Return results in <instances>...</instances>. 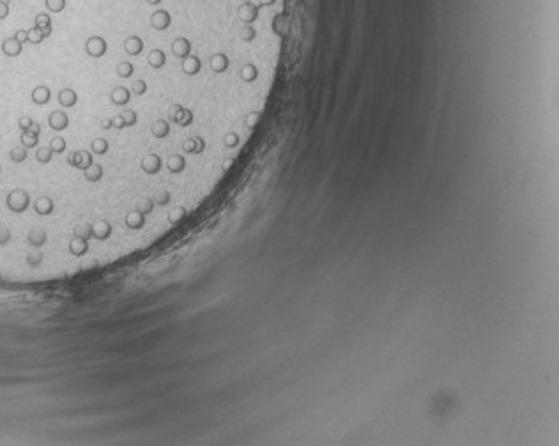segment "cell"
<instances>
[{"mask_svg":"<svg viewBox=\"0 0 559 446\" xmlns=\"http://www.w3.org/2000/svg\"><path fill=\"white\" fill-rule=\"evenodd\" d=\"M112 126L113 128H117V130H124L126 124H124V117H122V113H119V115L112 117Z\"/></svg>","mask_w":559,"mask_h":446,"instance_id":"cell-45","label":"cell"},{"mask_svg":"<svg viewBox=\"0 0 559 446\" xmlns=\"http://www.w3.org/2000/svg\"><path fill=\"white\" fill-rule=\"evenodd\" d=\"M259 4L257 2H245L237 9V14H239V20L243 23H253L255 20L259 18Z\"/></svg>","mask_w":559,"mask_h":446,"instance_id":"cell-4","label":"cell"},{"mask_svg":"<svg viewBox=\"0 0 559 446\" xmlns=\"http://www.w3.org/2000/svg\"><path fill=\"white\" fill-rule=\"evenodd\" d=\"M27 151L28 149H25L23 145H16V147H13L9 151V158H11V161H14V163H23L25 159H27Z\"/></svg>","mask_w":559,"mask_h":446,"instance_id":"cell-29","label":"cell"},{"mask_svg":"<svg viewBox=\"0 0 559 446\" xmlns=\"http://www.w3.org/2000/svg\"><path fill=\"white\" fill-rule=\"evenodd\" d=\"M48 147L51 149V153L53 154H60V153H64L66 151L67 144H66V140L62 138V136H55V138H51V142H50Z\"/></svg>","mask_w":559,"mask_h":446,"instance_id":"cell-33","label":"cell"},{"mask_svg":"<svg viewBox=\"0 0 559 446\" xmlns=\"http://www.w3.org/2000/svg\"><path fill=\"white\" fill-rule=\"evenodd\" d=\"M122 117H124L126 128H133V126L138 122V115H136V112L133 110H124L122 112Z\"/></svg>","mask_w":559,"mask_h":446,"instance_id":"cell-35","label":"cell"},{"mask_svg":"<svg viewBox=\"0 0 559 446\" xmlns=\"http://www.w3.org/2000/svg\"><path fill=\"white\" fill-rule=\"evenodd\" d=\"M211 67H213L214 73H223L228 67V59L223 53H216V55L211 57Z\"/></svg>","mask_w":559,"mask_h":446,"instance_id":"cell-24","label":"cell"},{"mask_svg":"<svg viewBox=\"0 0 559 446\" xmlns=\"http://www.w3.org/2000/svg\"><path fill=\"white\" fill-rule=\"evenodd\" d=\"M108 50L107 39L101 36H90L85 41V53L92 59H101Z\"/></svg>","mask_w":559,"mask_h":446,"instance_id":"cell-2","label":"cell"},{"mask_svg":"<svg viewBox=\"0 0 559 446\" xmlns=\"http://www.w3.org/2000/svg\"><path fill=\"white\" fill-rule=\"evenodd\" d=\"M45 5H46V9L50 11V13L57 14V13H62L66 7V0H45Z\"/></svg>","mask_w":559,"mask_h":446,"instance_id":"cell-34","label":"cell"},{"mask_svg":"<svg viewBox=\"0 0 559 446\" xmlns=\"http://www.w3.org/2000/svg\"><path fill=\"white\" fill-rule=\"evenodd\" d=\"M145 2H147V4H151V5H156V4H159L161 0H145Z\"/></svg>","mask_w":559,"mask_h":446,"instance_id":"cell-54","label":"cell"},{"mask_svg":"<svg viewBox=\"0 0 559 446\" xmlns=\"http://www.w3.org/2000/svg\"><path fill=\"white\" fill-rule=\"evenodd\" d=\"M22 50H23V45L18 39H14V36L2 41V53L5 57H18L22 53Z\"/></svg>","mask_w":559,"mask_h":446,"instance_id":"cell-11","label":"cell"},{"mask_svg":"<svg viewBox=\"0 0 559 446\" xmlns=\"http://www.w3.org/2000/svg\"><path fill=\"white\" fill-rule=\"evenodd\" d=\"M257 76H259V71H257V67H255L253 64H246L245 67L241 69V78L245 80V82H253Z\"/></svg>","mask_w":559,"mask_h":446,"instance_id":"cell-31","label":"cell"},{"mask_svg":"<svg viewBox=\"0 0 559 446\" xmlns=\"http://www.w3.org/2000/svg\"><path fill=\"white\" fill-rule=\"evenodd\" d=\"M59 103H60V107H64V108L74 107V105L78 103V94L74 92V89H71V87L60 89L59 90Z\"/></svg>","mask_w":559,"mask_h":446,"instance_id":"cell-15","label":"cell"},{"mask_svg":"<svg viewBox=\"0 0 559 446\" xmlns=\"http://www.w3.org/2000/svg\"><path fill=\"white\" fill-rule=\"evenodd\" d=\"M0 278H2V276H0Z\"/></svg>","mask_w":559,"mask_h":446,"instance_id":"cell-56","label":"cell"},{"mask_svg":"<svg viewBox=\"0 0 559 446\" xmlns=\"http://www.w3.org/2000/svg\"><path fill=\"white\" fill-rule=\"evenodd\" d=\"M161 165H163L161 158H159L157 154H149V156H145V158L140 161V168H142L147 176H154V174L159 172V170H161Z\"/></svg>","mask_w":559,"mask_h":446,"instance_id":"cell-7","label":"cell"},{"mask_svg":"<svg viewBox=\"0 0 559 446\" xmlns=\"http://www.w3.org/2000/svg\"><path fill=\"white\" fill-rule=\"evenodd\" d=\"M237 144H239V136H237L236 133H228V135L225 136L226 147H236Z\"/></svg>","mask_w":559,"mask_h":446,"instance_id":"cell-44","label":"cell"},{"mask_svg":"<svg viewBox=\"0 0 559 446\" xmlns=\"http://www.w3.org/2000/svg\"><path fill=\"white\" fill-rule=\"evenodd\" d=\"M27 239L34 248H41L43 245H46L48 234H46V230H43V228H32V230L28 232Z\"/></svg>","mask_w":559,"mask_h":446,"instance_id":"cell-18","label":"cell"},{"mask_svg":"<svg viewBox=\"0 0 559 446\" xmlns=\"http://www.w3.org/2000/svg\"><path fill=\"white\" fill-rule=\"evenodd\" d=\"M32 124H34L32 117H28V115L20 117L18 126H20V130H22V131H28V130H30V128H32Z\"/></svg>","mask_w":559,"mask_h":446,"instance_id":"cell-41","label":"cell"},{"mask_svg":"<svg viewBox=\"0 0 559 446\" xmlns=\"http://www.w3.org/2000/svg\"><path fill=\"white\" fill-rule=\"evenodd\" d=\"M30 98H32V103H36V105H39V107L46 105V103L50 101V98H51L50 87H46V85H37V87L32 89V94H30Z\"/></svg>","mask_w":559,"mask_h":446,"instance_id":"cell-13","label":"cell"},{"mask_svg":"<svg viewBox=\"0 0 559 446\" xmlns=\"http://www.w3.org/2000/svg\"><path fill=\"white\" fill-rule=\"evenodd\" d=\"M108 149H110V144H108V140L105 138H96L90 142V151H92V154H97V156L107 154Z\"/></svg>","mask_w":559,"mask_h":446,"instance_id":"cell-26","label":"cell"},{"mask_svg":"<svg viewBox=\"0 0 559 446\" xmlns=\"http://www.w3.org/2000/svg\"><path fill=\"white\" fill-rule=\"evenodd\" d=\"M232 163H234V159H225V163H223V170H228V168L232 167Z\"/></svg>","mask_w":559,"mask_h":446,"instance_id":"cell-53","label":"cell"},{"mask_svg":"<svg viewBox=\"0 0 559 446\" xmlns=\"http://www.w3.org/2000/svg\"><path fill=\"white\" fill-rule=\"evenodd\" d=\"M151 131H153V135L156 136V138H165V136H168V133H170V128H168V122L167 121H156L153 124V128H151Z\"/></svg>","mask_w":559,"mask_h":446,"instance_id":"cell-25","label":"cell"},{"mask_svg":"<svg viewBox=\"0 0 559 446\" xmlns=\"http://www.w3.org/2000/svg\"><path fill=\"white\" fill-rule=\"evenodd\" d=\"M167 167L168 170H170L172 174H179L184 170L186 167V159L182 158V156H179V154H174V156H170L167 161Z\"/></svg>","mask_w":559,"mask_h":446,"instance_id":"cell-23","label":"cell"},{"mask_svg":"<svg viewBox=\"0 0 559 446\" xmlns=\"http://www.w3.org/2000/svg\"><path fill=\"white\" fill-rule=\"evenodd\" d=\"M191 51V43L186 37H177L176 41L172 43V53L179 59H186Z\"/></svg>","mask_w":559,"mask_h":446,"instance_id":"cell-12","label":"cell"},{"mask_svg":"<svg viewBox=\"0 0 559 446\" xmlns=\"http://www.w3.org/2000/svg\"><path fill=\"white\" fill-rule=\"evenodd\" d=\"M124 223H126V227L131 228V230H140V228L145 225V214L138 209L130 211V213L124 216Z\"/></svg>","mask_w":559,"mask_h":446,"instance_id":"cell-9","label":"cell"},{"mask_svg":"<svg viewBox=\"0 0 559 446\" xmlns=\"http://www.w3.org/2000/svg\"><path fill=\"white\" fill-rule=\"evenodd\" d=\"M48 126H50L53 131H64L67 130V126H69V117L62 110L51 112L50 115H48Z\"/></svg>","mask_w":559,"mask_h":446,"instance_id":"cell-6","label":"cell"},{"mask_svg":"<svg viewBox=\"0 0 559 446\" xmlns=\"http://www.w3.org/2000/svg\"><path fill=\"white\" fill-rule=\"evenodd\" d=\"M154 202H156L157 205H167L168 202H170V193H168V191H159V193H156V197H154Z\"/></svg>","mask_w":559,"mask_h":446,"instance_id":"cell-40","label":"cell"},{"mask_svg":"<svg viewBox=\"0 0 559 446\" xmlns=\"http://www.w3.org/2000/svg\"><path fill=\"white\" fill-rule=\"evenodd\" d=\"M5 205H7V209L11 213L22 214L30 207V197H28V193L25 190L16 188V190L9 191V195L5 199Z\"/></svg>","mask_w":559,"mask_h":446,"instance_id":"cell-1","label":"cell"},{"mask_svg":"<svg viewBox=\"0 0 559 446\" xmlns=\"http://www.w3.org/2000/svg\"><path fill=\"white\" fill-rule=\"evenodd\" d=\"M101 128L103 130H112V128H113V126H112V119H103Z\"/></svg>","mask_w":559,"mask_h":446,"instance_id":"cell-51","label":"cell"},{"mask_svg":"<svg viewBox=\"0 0 559 446\" xmlns=\"http://www.w3.org/2000/svg\"><path fill=\"white\" fill-rule=\"evenodd\" d=\"M259 113H257V112H251L250 115L246 117V126H248V128H255V124H257V122H259Z\"/></svg>","mask_w":559,"mask_h":446,"instance_id":"cell-48","label":"cell"},{"mask_svg":"<svg viewBox=\"0 0 559 446\" xmlns=\"http://www.w3.org/2000/svg\"><path fill=\"white\" fill-rule=\"evenodd\" d=\"M67 163H69L71 167L78 168V170H87L94 163L92 153H89V151H74V153H71L69 158H67Z\"/></svg>","mask_w":559,"mask_h":446,"instance_id":"cell-3","label":"cell"},{"mask_svg":"<svg viewBox=\"0 0 559 446\" xmlns=\"http://www.w3.org/2000/svg\"><path fill=\"white\" fill-rule=\"evenodd\" d=\"M9 16V2L0 0V20H5Z\"/></svg>","mask_w":559,"mask_h":446,"instance_id":"cell-47","label":"cell"},{"mask_svg":"<svg viewBox=\"0 0 559 446\" xmlns=\"http://www.w3.org/2000/svg\"><path fill=\"white\" fill-rule=\"evenodd\" d=\"M9 239H11L9 228H2V230H0V245H5V243H9Z\"/></svg>","mask_w":559,"mask_h":446,"instance_id":"cell-50","label":"cell"},{"mask_svg":"<svg viewBox=\"0 0 559 446\" xmlns=\"http://www.w3.org/2000/svg\"><path fill=\"white\" fill-rule=\"evenodd\" d=\"M184 216H186V209H184V207H177L174 213L168 214V222H170V223H179L180 220L184 218Z\"/></svg>","mask_w":559,"mask_h":446,"instance_id":"cell-38","label":"cell"},{"mask_svg":"<svg viewBox=\"0 0 559 446\" xmlns=\"http://www.w3.org/2000/svg\"><path fill=\"white\" fill-rule=\"evenodd\" d=\"M112 232H113V228L107 220H101V222L90 225V236L96 241H107V239H110Z\"/></svg>","mask_w":559,"mask_h":446,"instance_id":"cell-5","label":"cell"},{"mask_svg":"<svg viewBox=\"0 0 559 446\" xmlns=\"http://www.w3.org/2000/svg\"><path fill=\"white\" fill-rule=\"evenodd\" d=\"M276 0H257V4H259V7H266V5H273Z\"/></svg>","mask_w":559,"mask_h":446,"instance_id":"cell-52","label":"cell"},{"mask_svg":"<svg viewBox=\"0 0 559 446\" xmlns=\"http://www.w3.org/2000/svg\"><path fill=\"white\" fill-rule=\"evenodd\" d=\"M153 207H154V200H153V199H145V202H143V204L140 205L138 211H142V213L145 214V216H147V214L151 213V211H153Z\"/></svg>","mask_w":559,"mask_h":446,"instance_id":"cell-43","label":"cell"},{"mask_svg":"<svg viewBox=\"0 0 559 446\" xmlns=\"http://www.w3.org/2000/svg\"><path fill=\"white\" fill-rule=\"evenodd\" d=\"M182 147H184L186 153H195L197 151V138H188L182 144Z\"/></svg>","mask_w":559,"mask_h":446,"instance_id":"cell-46","label":"cell"},{"mask_svg":"<svg viewBox=\"0 0 559 446\" xmlns=\"http://www.w3.org/2000/svg\"><path fill=\"white\" fill-rule=\"evenodd\" d=\"M117 76H119V78H131V74L134 73V66L131 64L130 61H122V62H119V64H117Z\"/></svg>","mask_w":559,"mask_h":446,"instance_id":"cell-28","label":"cell"},{"mask_svg":"<svg viewBox=\"0 0 559 446\" xmlns=\"http://www.w3.org/2000/svg\"><path fill=\"white\" fill-rule=\"evenodd\" d=\"M0 170H2V168H0Z\"/></svg>","mask_w":559,"mask_h":446,"instance_id":"cell-55","label":"cell"},{"mask_svg":"<svg viewBox=\"0 0 559 446\" xmlns=\"http://www.w3.org/2000/svg\"><path fill=\"white\" fill-rule=\"evenodd\" d=\"M172 23V18L170 14H168V11H154L153 14H151V25H153L156 30H167L168 27H170Z\"/></svg>","mask_w":559,"mask_h":446,"instance_id":"cell-8","label":"cell"},{"mask_svg":"<svg viewBox=\"0 0 559 446\" xmlns=\"http://www.w3.org/2000/svg\"><path fill=\"white\" fill-rule=\"evenodd\" d=\"M74 237H82V239H92L90 236V225H80L74 230Z\"/></svg>","mask_w":559,"mask_h":446,"instance_id":"cell-37","label":"cell"},{"mask_svg":"<svg viewBox=\"0 0 559 446\" xmlns=\"http://www.w3.org/2000/svg\"><path fill=\"white\" fill-rule=\"evenodd\" d=\"M32 207H34V211H36L37 214H41V216H48V214L53 213V209H55V204H53V200L48 199V197H39V199L34 200Z\"/></svg>","mask_w":559,"mask_h":446,"instance_id":"cell-14","label":"cell"},{"mask_svg":"<svg viewBox=\"0 0 559 446\" xmlns=\"http://www.w3.org/2000/svg\"><path fill=\"white\" fill-rule=\"evenodd\" d=\"M131 92H133L134 96H143V94L147 92V84H145V80H134L133 85H131Z\"/></svg>","mask_w":559,"mask_h":446,"instance_id":"cell-36","label":"cell"},{"mask_svg":"<svg viewBox=\"0 0 559 446\" xmlns=\"http://www.w3.org/2000/svg\"><path fill=\"white\" fill-rule=\"evenodd\" d=\"M200 66H202V62H200L199 57L188 55L186 59H182V71H184L186 74H190V76H193V74L199 73Z\"/></svg>","mask_w":559,"mask_h":446,"instance_id":"cell-20","label":"cell"},{"mask_svg":"<svg viewBox=\"0 0 559 446\" xmlns=\"http://www.w3.org/2000/svg\"><path fill=\"white\" fill-rule=\"evenodd\" d=\"M14 39H18L22 45H23V43H28L27 41V30H25V28H18L16 34H14Z\"/></svg>","mask_w":559,"mask_h":446,"instance_id":"cell-49","label":"cell"},{"mask_svg":"<svg viewBox=\"0 0 559 446\" xmlns=\"http://www.w3.org/2000/svg\"><path fill=\"white\" fill-rule=\"evenodd\" d=\"M110 99H112L113 105H117V107H126L131 99V90L128 87H122V85H120V87H115L113 90H112Z\"/></svg>","mask_w":559,"mask_h":446,"instance_id":"cell-10","label":"cell"},{"mask_svg":"<svg viewBox=\"0 0 559 446\" xmlns=\"http://www.w3.org/2000/svg\"><path fill=\"white\" fill-rule=\"evenodd\" d=\"M51 158H53V153H51L50 147H37V151H36L37 163H43V165H46V163L51 161Z\"/></svg>","mask_w":559,"mask_h":446,"instance_id":"cell-30","label":"cell"},{"mask_svg":"<svg viewBox=\"0 0 559 446\" xmlns=\"http://www.w3.org/2000/svg\"><path fill=\"white\" fill-rule=\"evenodd\" d=\"M255 36H257V32H255V28H253V27H250V25H246V27L243 28V30H241V37H243V39H245L246 43L253 41Z\"/></svg>","mask_w":559,"mask_h":446,"instance_id":"cell-39","label":"cell"},{"mask_svg":"<svg viewBox=\"0 0 559 446\" xmlns=\"http://www.w3.org/2000/svg\"><path fill=\"white\" fill-rule=\"evenodd\" d=\"M41 262H43V253H30V255H27V264L32 266V268L39 266Z\"/></svg>","mask_w":559,"mask_h":446,"instance_id":"cell-42","label":"cell"},{"mask_svg":"<svg viewBox=\"0 0 559 446\" xmlns=\"http://www.w3.org/2000/svg\"><path fill=\"white\" fill-rule=\"evenodd\" d=\"M103 176H105V170H103V167L99 163H92L87 170H84L85 181L89 182H99L103 179Z\"/></svg>","mask_w":559,"mask_h":446,"instance_id":"cell-19","label":"cell"},{"mask_svg":"<svg viewBox=\"0 0 559 446\" xmlns=\"http://www.w3.org/2000/svg\"><path fill=\"white\" fill-rule=\"evenodd\" d=\"M43 39H45V34L37 27L27 28V41L30 43V45H39V43H43Z\"/></svg>","mask_w":559,"mask_h":446,"instance_id":"cell-32","label":"cell"},{"mask_svg":"<svg viewBox=\"0 0 559 446\" xmlns=\"http://www.w3.org/2000/svg\"><path fill=\"white\" fill-rule=\"evenodd\" d=\"M124 51L128 53V55H131V57L140 55V53L143 51L142 37H138V36H130V37H128V39L124 41Z\"/></svg>","mask_w":559,"mask_h":446,"instance_id":"cell-16","label":"cell"},{"mask_svg":"<svg viewBox=\"0 0 559 446\" xmlns=\"http://www.w3.org/2000/svg\"><path fill=\"white\" fill-rule=\"evenodd\" d=\"M22 145L25 149H34L37 147V142H39V135L32 133V131H22V138H20Z\"/></svg>","mask_w":559,"mask_h":446,"instance_id":"cell-27","label":"cell"},{"mask_svg":"<svg viewBox=\"0 0 559 446\" xmlns=\"http://www.w3.org/2000/svg\"><path fill=\"white\" fill-rule=\"evenodd\" d=\"M147 62L151 67H154V69H159V67H163L165 66V62H167V57H165V51L163 50H151L147 55Z\"/></svg>","mask_w":559,"mask_h":446,"instance_id":"cell-21","label":"cell"},{"mask_svg":"<svg viewBox=\"0 0 559 446\" xmlns=\"http://www.w3.org/2000/svg\"><path fill=\"white\" fill-rule=\"evenodd\" d=\"M34 27H37L45 34V37H48L51 34V16L46 13H39L36 16V25Z\"/></svg>","mask_w":559,"mask_h":446,"instance_id":"cell-22","label":"cell"},{"mask_svg":"<svg viewBox=\"0 0 559 446\" xmlns=\"http://www.w3.org/2000/svg\"><path fill=\"white\" fill-rule=\"evenodd\" d=\"M71 255L74 257H82L89 251V239H82V237H73L69 241V246H67Z\"/></svg>","mask_w":559,"mask_h":446,"instance_id":"cell-17","label":"cell"}]
</instances>
